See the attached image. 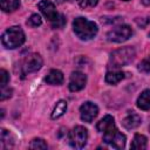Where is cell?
Instances as JSON below:
<instances>
[{
  "mask_svg": "<svg viewBox=\"0 0 150 150\" xmlns=\"http://www.w3.org/2000/svg\"><path fill=\"white\" fill-rule=\"evenodd\" d=\"M136 23L141 27H145L148 23H150V18H137Z\"/></svg>",
  "mask_w": 150,
  "mask_h": 150,
  "instance_id": "obj_27",
  "label": "cell"
},
{
  "mask_svg": "<svg viewBox=\"0 0 150 150\" xmlns=\"http://www.w3.org/2000/svg\"><path fill=\"white\" fill-rule=\"evenodd\" d=\"M46 82L52 86H60L63 83V74L57 69H52L46 76Z\"/></svg>",
  "mask_w": 150,
  "mask_h": 150,
  "instance_id": "obj_13",
  "label": "cell"
},
{
  "mask_svg": "<svg viewBox=\"0 0 150 150\" xmlns=\"http://www.w3.org/2000/svg\"><path fill=\"white\" fill-rule=\"evenodd\" d=\"M12 89L11 88H1V94H0V100L1 101H5L6 98H8V97H11L12 96Z\"/></svg>",
  "mask_w": 150,
  "mask_h": 150,
  "instance_id": "obj_26",
  "label": "cell"
},
{
  "mask_svg": "<svg viewBox=\"0 0 150 150\" xmlns=\"http://www.w3.org/2000/svg\"><path fill=\"white\" fill-rule=\"evenodd\" d=\"M137 107L142 110H150V89L142 91L137 98Z\"/></svg>",
  "mask_w": 150,
  "mask_h": 150,
  "instance_id": "obj_14",
  "label": "cell"
},
{
  "mask_svg": "<svg viewBox=\"0 0 150 150\" xmlns=\"http://www.w3.org/2000/svg\"><path fill=\"white\" fill-rule=\"evenodd\" d=\"M124 79L123 71H108L105 75V82L109 84H117Z\"/></svg>",
  "mask_w": 150,
  "mask_h": 150,
  "instance_id": "obj_16",
  "label": "cell"
},
{
  "mask_svg": "<svg viewBox=\"0 0 150 150\" xmlns=\"http://www.w3.org/2000/svg\"><path fill=\"white\" fill-rule=\"evenodd\" d=\"M38 7L41 11V13L45 15V18L47 20H49L50 22L54 21L57 18V15H59V13L56 12L55 5L52 1H49V0H42V1H40L38 4Z\"/></svg>",
  "mask_w": 150,
  "mask_h": 150,
  "instance_id": "obj_9",
  "label": "cell"
},
{
  "mask_svg": "<svg viewBox=\"0 0 150 150\" xmlns=\"http://www.w3.org/2000/svg\"><path fill=\"white\" fill-rule=\"evenodd\" d=\"M138 70L142 73H150V56L142 60L138 64Z\"/></svg>",
  "mask_w": 150,
  "mask_h": 150,
  "instance_id": "obj_21",
  "label": "cell"
},
{
  "mask_svg": "<svg viewBox=\"0 0 150 150\" xmlns=\"http://www.w3.org/2000/svg\"><path fill=\"white\" fill-rule=\"evenodd\" d=\"M123 1H129V0H123Z\"/></svg>",
  "mask_w": 150,
  "mask_h": 150,
  "instance_id": "obj_29",
  "label": "cell"
},
{
  "mask_svg": "<svg viewBox=\"0 0 150 150\" xmlns=\"http://www.w3.org/2000/svg\"><path fill=\"white\" fill-rule=\"evenodd\" d=\"M88 139V131L84 127L77 125L68 134L69 144L75 149H82L87 144Z\"/></svg>",
  "mask_w": 150,
  "mask_h": 150,
  "instance_id": "obj_4",
  "label": "cell"
},
{
  "mask_svg": "<svg viewBox=\"0 0 150 150\" xmlns=\"http://www.w3.org/2000/svg\"><path fill=\"white\" fill-rule=\"evenodd\" d=\"M142 4L145 5V6H149L150 5V0H142Z\"/></svg>",
  "mask_w": 150,
  "mask_h": 150,
  "instance_id": "obj_28",
  "label": "cell"
},
{
  "mask_svg": "<svg viewBox=\"0 0 150 150\" xmlns=\"http://www.w3.org/2000/svg\"><path fill=\"white\" fill-rule=\"evenodd\" d=\"M146 137L144 135H141V134H136L134 139H132V143L130 145L131 149H136V150H143L146 148Z\"/></svg>",
  "mask_w": 150,
  "mask_h": 150,
  "instance_id": "obj_15",
  "label": "cell"
},
{
  "mask_svg": "<svg viewBox=\"0 0 150 150\" xmlns=\"http://www.w3.org/2000/svg\"><path fill=\"white\" fill-rule=\"evenodd\" d=\"M149 131H150V127H149Z\"/></svg>",
  "mask_w": 150,
  "mask_h": 150,
  "instance_id": "obj_31",
  "label": "cell"
},
{
  "mask_svg": "<svg viewBox=\"0 0 150 150\" xmlns=\"http://www.w3.org/2000/svg\"><path fill=\"white\" fill-rule=\"evenodd\" d=\"M41 23H42V20H41V18H40V15H38V14L30 15V18L27 20V25L30 26V27H38V26H40Z\"/></svg>",
  "mask_w": 150,
  "mask_h": 150,
  "instance_id": "obj_23",
  "label": "cell"
},
{
  "mask_svg": "<svg viewBox=\"0 0 150 150\" xmlns=\"http://www.w3.org/2000/svg\"><path fill=\"white\" fill-rule=\"evenodd\" d=\"M0 139H1V148L2 149H7V148L12 146V144H13L12 135L6 129H1V137H0Z\"/></svg>",
  "mask_w": 150,
  "mask_h": 150,
  "instance_id": "obj_19",
  "label": "cell"
},
{
  "mask_svg": "<svg viewBox=\"0 0 150 150\" xmlns=\"http://www.w3.org/2000/svg\"><path fill=\"white\" fill-rule=\"evenodd\" d=\"M29 148L30 149H47L48 148V145H47V143L42 139V138H34L32 142H30V144H29Z\"/></svg>",
  "mask_w": 150,
  "mask_h": 150,
  "instance_id": "obj_20",
  "label": "cell"
},
{
  "mask_svg": "<svg viewBox=\"0 0 150 150\" xmlns=\"http://www.w3.org/2000/svg\"><path fill=\"white\" fill-rule=\"evenodd\" d=\"M142 120H141V116L135 114V112H130L129 115H127L123 121H122V125L128 129V130H131V129H135L137 128L139 124H141Z\"/></svg>",
  "mask_w": 150,
  "mask_h": 150,
  "instance_id": "obj_12",
  "label": "cell"
},
{
  "mask_svg": "<svg viewBox=\"0 0 150 150\" xmlns=\"http://www.w3.org/2000/svg\"><path fill=\"white\" fill-rule=\"evenodd\" d=\"M87 83V76L81 71H73L69 80V90L79 91L84 88Z\"/></svg>",
  "mask_w": 150,
  "mask_h": 150,
  "instance_id": "obj_10",
  "label": "cell"
},
{
  "mask_svg": "<svg viewBox=\"0 0 150 150\" xmlns=\"http://www.w3.org/2000/svg\"><path fill=\"white\" fill-rule=\"evenodd\" d=\"M67 1H71V0H67Z\"/></svg>",
  "mask_w": 150,
  "mask_h": 150,
  "instance_id": "obj_30",
  "label": "cell"
},
{
  "mask_svg": "<svg viewBox=\"0 0 150 150\" xmlns=\"http://www.w3.org/2000/svg\"><path fill=\"white\" fill-rule=\"evenodd\" d=\"M42 63H43V61H42V57L40 54H30V55L26 56V59L23 60V63H22L23 74L38 71L42 67Z\"/></svg>",
  "mask_w": 150,
  "mask_h": 150,
  "instance_id": "obj_7",
  "label": "cell"
},
{
  "mask_svg": "<svg viewBox=\"0 0 150 150\" xmlns=\"http://www.w3.org/2000/svg\"><path fill=\"white\" fill-rule=\"evenodd\" d=\"M115 128H116V125H115L114 117L110 116V115L104 116V117H103L102 120H100V122L96 124V129H97L100 132H102V134L108 132V131H110V130H112V129H115Z\"/></svg>",
  "mask_w": 150,
  "mask_h": 150,
  "instance_id": "obj_11",
  "label": "cell"
},
{
  "mask_svg": "<svg viewBox=\"0 0 150 150\" xmlns=\"http://www.w3.org/2000/svg\"><path fill=\"white\" fill-rule=\"evenodd\" d=\"M0 77H1V88H5L9 81V75L5 69L0 70Z\"/></svg>",
  "mask_w": 150,
  "mask_h": 150,
  "instance_id": "obj_25",
  "label": "cell"
},
{
  "mask_svg": "<svg viewBox=\"0 0 150 150\" xmlns=\"http://www.w3.org/2000/svg\"><path fill=\"white\" fill-rule=\"evenodd\" d=\"M66 18H64V15H62V14H59L57 15V18L54 20V21H52L50 23H52V27L53 28H62L64 25H66Z\"/></svg>",
  "mask_w": 150,
  "mask_h": 150,
  "instance_id": "obj_22",
  "label": "cell"
},
{
  "mask_svg": "<svg viewBox=\"0 0 150 150\" xmlns=\"http://www.w3.org/2000/svg\"><path fill=\"white\" fill-rule=\"evenodd\" d=\"M66 110H67V102L63 101V100L59 101V102L56 103V105L54 107V110H53V112H52V118L55 120V118L61 117V116L66 112Z\"/></svg>",
  "mask_w": 150,
  "mask_h": 150,
  "instance_id": "obj_18",
  "label": "cell"
},
{
  "mask_svg": "<svg viewBox=\"0 0 150 150\" xmlns=\"http://www.w3.org/2000/svg\"><path fill=\"white\" fill-rule=\"evenodd\" d=\"M79 5L82 8H88V7H94L97 5L98 0H77Z\"/></svg>",
  "mask_w": 150,
  "mask_h": 150,
  "instance_id": "obj_24",
  "label": "cell"
},
{
  "mask_svg": "<svg viewBox=\"0 0 150 150\" xmlns=\"http://www.w3.org/2000/svg\"><path fill=\"white\" fill-rule=\"evenodd\" d=\"M73 30L81 40H90L97 34V25L86 18H76L73 21Z\"/></svg>",
  "mask_w": 150,
  "mask_h": 150,
  "instance_id": "obj_1",
  "label": "cell"
},
{
  "mask_svg": "<svg viewBox=\"0 0 150 150\" xmlns=\"http://www.w3.org/2000/svg\"><path fill=\"white\" fill-rule=\"evenodd\" d=\"M97 114H98V108L93 102H84L80 107L81 120L87 122V123H91L94 121V118L97 116Z\"/></svg>",
  "mask_w": 150,
  "mask_h": 150,
  "instance_id": "obj_8",
  "label": "cell"
},
{
  "mask_svg": "<svg viewBox=\"0 0 150 150\" xmlns=\"http://www.w3.org/2000/svg\"><path fill=\"white\" fill-rule=\"evenodd\" d=\"M132 35V29L128 25H118L114 27L108 34L107 38L110 42H124Z\"/></svg>",
  "mask_w": 150,
  "mask_h": 150,
  "instance_id": "obj_5",
  "label": "cell"
},
{
  "mask_svg": "<svg viewBox=\"0 0 150 150\" xmlns=\"http://www.w3.org/2000/svg\"><path fill=\"white\" fill-rule=\"evenodd\" d=\"M135 57V49L132 47H123L114 50L109 57V64L112 68H120L132 61Z\"/></svg>",
  "mask_w": 150,
  "mask_h": 150,
  "instance_id": "obj_3",
  "label": "cell"
},
{
  "mask_svg": "<svg viewBox=\"0 0 150 150\" xmlns=\"http://www.w3.org/2000/svg\"><path fill=\"white\" fill-rule=\"evenodd\" d=\"M103 141L115 149H123L125 145V136L122 132H120L117 130V128H115L108 132H104Z\"/></svg>",
  "mask_w": 150,
  "mask_h": 150,
  "instance_id": "obj_6",
  "label": "cell"
},
{
  "mask_svg": "<svg viewBox=\"0 0 150 150\" xmlns=\"http://www.w3.org/2000/svg\"><path fill=\"white\" fill-rule=\"evenodd\" d=\"M1 9L4 12H14L20 6V0H0Z\"/></svg>",
  "mask_w": 150,
  "mask_h": 150,
  "instance_id": "obj_17",
  "label": "cell"
},
{
  "mask_svg": "<svg viewBox=\"0 0 150 150\" xmlns=\"http://www.w3.org/2000/svg\"><path fill=\"white\" fill-rule=\"evenodd\" d=\"M25 40H26L25 33L19 26L9 27L1 35V42L8 49H14L20 47L25 42Z\"/></svg>",
  "mask_w": 150,
  "mask_h": 150,
  "instance_id": "obj_2",
  "label": "cell"
}]
</instances>
